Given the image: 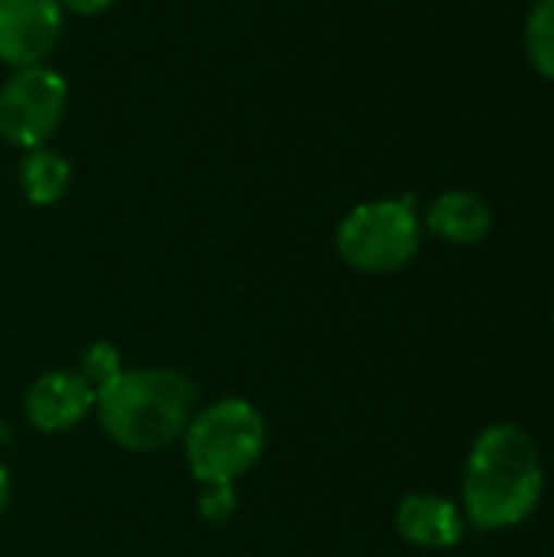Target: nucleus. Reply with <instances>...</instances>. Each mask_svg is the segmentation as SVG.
<instances>
[{"instance_id": "4", "label": "nucleus", "mask_w": 554, "mask_h": 557, "mask_svg": "<svg viewBox=\"0 0 554 557\" xmlns=\"http://www.w3.org/2000/svg\"><path fill=\"white\" fill-rule=\"evenodd\" d=\"M421 248V222L411 199H376L356 206L336 228L340 258L362 274H392Z\"/></svg>"}, {"instance_id": "9", "label": "nucleus", "mask_w": 554, "mask_h": 557, "mask_svg": "<svg viewBox=\"0 0 554 557\" xmlns=\"http://www.w3.org/2000/svg\"><path fill=\"white\" fill-rule=\"evenodd\" d=\"M424 222H428V232H434L441 242L477 245L480 238H487V232L493 225V212H490L487 199H480L477 193L451 189L431 202Z\"/></svg>"}, {"instance_id": "13", "label": "nucleus", "mask_w": 554, "mask_h": 557, "mask_svg": "<svg viewBox=\"0 0 554 557\" xmlns=\"http://www.w3.org/2000/svg\"><path fill=\"white\" fill-rule=\"evenodd\" d=\"M199 509L209 522H225L235 512V490L232 486H202Z\"/></svg>"}, {"instance_id": "1", "label": "nucleus", "mask_w": 554, "mask_h": 557, "mask_svg": "<svg viewBox=\"0 0 554 557\" xmlns=\"http://www.w3.org/2000/svg\"><path fill=\"white\" fill-rule=\"evenodd\" d=\"M545 473L535 441L516 424L487 428L464 467V519L480 532L526 522L542 499Z\"/></svg>"}, {"instance_id": "12", "label": "nucleus", "mask_w": 554, "mask_h": 557, "mask_svg": "<svg viewBox=\"0 0 554 557\" xmlns=\"http://www.w3.org/2000/svg\"><path fill=\"white\" fill-rule=\"evenodd\" d=\"M95 392L104 388L114 375H121V352L111 346V343H91L85 352H82V362L75 369Z\"/></svg>"}, {"instance_id": "14", "label": "nucleus", "mask_w": 554, "mask_h": 557, "mask_svg": "<svg viewBox=\"0 0 554 557\" xmlns=\"http://www.w3.org/2000/svg\"><path fill=\"white\" fill-rule=\"evenodd\" d=\"M62 7H69L72 13H82V16H95L101 10H108L114 0H59Z\"/></svg>"}, {"instance_id": "11", "label": "nucleus", "mask_w": 554, "mask_h": 557, "mask_svg": "<svg viewBox=\"0 0 554 557\" xmlns=\"http://www.w3.org/2000/svg\"><path fill=\"white\" fill-rule=\"evenodd\" d=\"M526 52L539 75L554 82V0H539L526 20Z\"/></svg>"}, {"instance_id": "7", "label": "nucleus", "mask_w": 554, "mask_h": 557, "mask_svg": "<svg viewBox=\"0 0 554 557\" xmlns=\"http://www.w3.org/2000/svg\"><path fill=\"white\" fill-rule=\"evenodd\" d=\"M23 408L36 431L62 434L95 411V388L72 369H52L29 385Z\"/></svg>"}, {"instance_id": "10", "label": "nucleus", "mask_w": 554, "mask_h": 557, "mask_svg": "<svg viewBox=\"0 0 554 557\" xmlns=\"http://www.w3.org/2000/svg\"><path fill=\"white\" fill-rule=\"evenodd\" d=\"M72 183V166L49 147H33L20 160V189L33 206H52L65 196Z\"/></svg>"}, {"instance_id": "3", "label": "nucleus", "mask_w": 554, "mask_h": 557, "mask_svg": "<svg viewBox=\"0 0 554 557\" xmlns=\"http://www.w3.org/2000/svg\"><path fill=\"white\" fill-rule=\"evenodd\" d=\"M186 467L202 486H232L264 454V414L245 398H222L196 411L183 431Z\"/></svg>"}, {"instance_id": "5", "label": "nucleus", "mask_w": 554, "mask_h": 557, "mask_svg": "<svg viewBox=\"0 0 554 557\" xmlns=\"http://www.w3.org/2000/svg\"><path fill=\"white\" fill-rule=\"evenodd\" d=\"M65 101L69 85L56 69H13V75L0 85V137L20 150L42 147L56 134Z\"/></svg>"}, {"instance_id": "15", "label": "nucleus", "mask_w": 554, "mask_h": 557, "mask_svg": "<svg viewBox=\"0 0 554 557\" xmlns=\"http://www.w3.org/2000/svg\"><path fill=\"white\" fill-rule=\"evenodd\" d=\"M7 503H10V473H7V467L0 463V516L7 512Z\"/></svg>"}, {"instance_id": "8", "label": "nucleus", "mask_w": 554, "mask_h": 557, "mask_svg": "<svg viewBox=\"0 0 554 557\" xmlns=\"http://www.w3.org/2000/svg\"><path fill=\"white\" fill-rule=\"evenodd\" d=\"M395 529L398 535L428 552H447L464 542L467 519L457 509V503L434 496V493H411L395 509Z\"/></svg>"}, {"instance_id": "2", "label": "nucleus", "mask_w": 554, "mask_h": 557, "mask_svg": "<svg viewBox=\"0 0 554 557\" xmlns=\"http://www.w3.org/2000/svg\"><path fill=\"white\" fill-rule=\"evenodd\" d=\"M104 434L131 454H153L183 437L196 414V385L176 369H121L95 392Z\"/></svg>"}, {"instance_id": "6", "label": "nucleus", "mask_w": 554, "mask_h": 557, "mask_svg": "<svg viewBox=\"0 0 554 557\" xmlns=\"http://www.w3.org/2000/svg\"><path fill=\"white\" fill-rule=\"evenodd\" d=\"M62 33L59 0H0V62L42 65Z\"/></svg>"}]
</instances>
